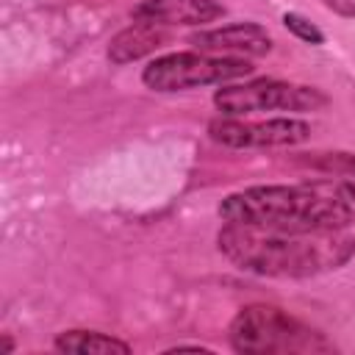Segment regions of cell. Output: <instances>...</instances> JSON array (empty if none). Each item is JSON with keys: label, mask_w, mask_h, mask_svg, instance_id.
I'll return each instance as SVG.
<instances>
[{"label": "cell", "mask_w": 355, "mask_h": 355, "mask_svg": "<svg viewBox=\"0 0 355 355\" xmlns=\"http://www.w3.org/2000/svg\"><path fill=\"white\" fill-rule=\"evenodd\" d=\"M53 347L58 352H72V355H130L128 341L100 330H64L55 336Z\"/></svg>", "instance_id": "cell-10"}, {"label": "cell", "mask_w": 355, "mask_h": 355, "mask_svg": "<svg viewBox=\"0 0 355 355\" xmlns=\"http://www.w3.org/2000/svg\"><path fill=\"white\" fill-rule=\"evenodd\" d=\"M283 25H286L297 39H302V42H308V44H322V42H324V33H322L308 17H302V14H297V11H286V14H283Z\"/></svg>", "instance_id": "cell-12"}, {"label": "cell", "mask_w": 355, "mask_h": 355, "mask_svg": "<svg viewBox=\"0 0 355 355\" xmlns=\"http://www.w3.org/2000/svg\"><path fill=\"white\" fill-rule=\"evenodd\" d=\"M294 164H300L305 169H313V172H322V175L355 180V153H347V150L300 153V155H294Z\"/></svg>", "instance_id": "cell-11"}, {"label": "cell", "mask_w": 355, "mask_h": 355, "mask_svg": "<svg viewBox=\"0 0 355 355\" xmlns=\"http://www.w3.org/2000/svg\"><path fill=\"white\" fill-rule=\"evenodd\" d=\"M225 17V6L219 0H141L133 8V19L158 22V25H191L202 28L214 19Z\"/></svg>", "instance_id": "cell-8"}, {"label": "cell", "mask_w": 355, "mask_h": 355, "mask_svg": "<svg viewBox=\"0 0 355 355\" xmlns=\"http://www.w3.org/2000/svg\"><path fill=\"white\" fill-rule=\"evenodd\" d=\"M230 347L244 355H288V352H302V355H316V352H336V344L316 330L313 324L297 319L294 313L266 305V302H252L244 305L230 327H227Z\"/></svg>", "instance_id": "cell-3"}, {"label": "cell", "mask_w": 355, "mask_h": 355, "mask_svg": "<svg viewBox=\"0 0 355 355\" xmlns=\"http://www.w3.org/2000/svg\"><path fill=\"white\" fill-rule=\"evenodd\" d=\"M11 349H14V344H11V338H8V333H3V349H0V352H3V355H8Z\"/></svg>", "instance_id": "cell-14"}, {"label": "cell", "mask_w": 355, "mask_h": 355, "mask_svg": "<svg viewBox=\"0 0 355 355\" xmlns=\"http://www.w3.org/2000/svg\"><path fill=\"white\" fill-rule=\"evenodd\" d=\"M208 133L216 144L233 150H272V147H297L311 139V125L297 116H219L208 125Z\"/></svg>", "instance_id": "cell-6"}, {"label": "cell", "mask_w": 355, "mask_h": 355, "mask_svg": "<svg viewBox=\"0 0 355 355\" xmlns=\"http://www.w3.org/2000/svg\"><path fill=\"white\" fill-rule=\"evenodd\" d=\"M330 11H336V14H341V17H349V19H355V0H322Z\"/></svg>", "instance_id": "cell-13"}, {"label": "cell", "mask_w": 355, "mask_h": 355, "mask_svg": "<svg viewBox=\"0 0 355 355\" xmlns=\"http://www.w3.org/2000/svg\"><path fill=\"white\" fill-rule=\"evenodd\" d=\"M216 244L233 266L261 277H316L341 269L355 255V239L344 230L277 233L225 222Z\"/></svg>", "instance_id": "cell-2"}, {"label": "cell", "mask_w": 355, "mask_h": 355, "mask_svg": "<svg viewBox=\"0 0 355 355\" xmlns=\"http://www.w3.org/2000/svg\"><path fill=\"white\" fill-rule=\"evenodd\" d=\"M214 105L222 116H250L258 111H319L327 105V94L313 86L275 80V78H255L247 83H222L214 92Z\"/></svg>", "instance_id": "cell-5"}, {"label": "cell", "mask_w": 355, "mask_h": 355, "mask_svg": "<svg viewBox=\"0 0 355 355\" xmlns=\"http://www.w3.org/2000/svg\"><path fill=\"white\" fill-rule=\"evenodd\" d=\"M169 31L166 25H158V22H141L136 19L133 25L122 28L111 44H108V58L114 64H133L139 58H147L153 53H158L164 44H169Z\"/></svg>", "instance_id": "cell-9"}, {"label": "cell", "mask_w": 355, "mask_h": 355, "mask_svg": "<svg viewBox=\"0 0 355 355\" xmlns=\"http://www.w3.org/2000/svg\"><path fill=\"white\" fill-rule=\"evenodd\" d=\"M252 72V64L247 58H230V55H211L200 50H178L166 55H155L141 69V83L161 94L189 92L200 86H222L236 78H244Z\"/></svg>", "instance_id": "cell-4"}, {"label": "cell", "mask_w": 355, "mask_h": 355, "mask_svg": "<svg viewBox=\"0 0 355 355\" xmlns=\"http://www.w3.org/2000/svg\"><path fill=\"white\" fill-rule=\"evenodd\" d=\"M189 42L200 53L230 55V58L266 55L272 50V36L258 22H230V25H222V28L197 31V33L189 36Z\"/></svg>", "instance_id": "cell-7"}, {"label": "cell", "mask_w": 355, "mask_h": 355, "mask_svg": "<svg viewBox=\"0 0 355 355\" xmlns=\"http://www.w3.org/2000/svg\"><path fill=\"white\" fill-rule=\"evenodd\" d=\"M355 186L344 178L247 186L219 202L222 222L277 233H324L352 225Z\"/></svg>", "instance_id": "cell-1"}]
</instances>
